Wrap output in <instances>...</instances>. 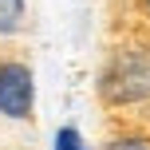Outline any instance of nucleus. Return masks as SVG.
<instances>
[{
  "instance_id": "f03ea898",
  "label": "nucleus",
  "mask_w": 150,
  "mask_h": 150,
  "mask_svg": "<svg viewBox=\"0 0 150 150\" xmlns=\"http://www.w3.org/2000/svg\"><path fill=\"white\" fill-rule=\"evenodd\" d=\"M36 111V71L24 59H0V119L28 122Z\"/></svg>"
},
{
  "instance_id": "7ed1b4c3",
  "label": "nucleus",
  "mask_w": 150,
  "mask_h": 150,
  "mask_svg": "<svg viewBox=\"0 0 150 150\" xmlns=\"http://www.w3.org/2000/svg\"><path fill=\"white\" fill-rule=\"evenodd\" d=\"M28 24V0H0V36H20Z\"/></svg>"
},
{
  "instance_id": "423d86ee",
  "label": "nucleus",
  "mask_w": 150,
  "mask_h": 150,
  "mask_svg": "<svg viewBox=\"0 0 150 150\" xmlns=\"http://www.w3.org/2000/svg\"><path fill=\"white\" fill-rule=\"evenodd\" d=\"M142 8H146V16H150V0H142Z\"/></svg>"
},
{
  "instance_id": "20e7f679",
  "label": "nucleus",
  "mask_w": 150,
  "mask_h": 150,
  "mask_svg": "<svg viewBox=\"0 0 150 150\" xmlns=\"http://www.w3.org/2000/svg\"><path fill=\"white\" fill-rule=\"evenodd\" d=\"M103 150H150V134H142V130H122V134L107 138Z\"/></svg>"
},
{
  "instance_id": "39448f33",
  "label": "nucleus",
  "mask_w": 150,
  "mask_h": 150,
  "mask_svg": "<svg viewBox=\"0 0 150 150\" xmlns=\"http://www.w3.org/2000/svg\"><path fill=\"white\" fill-rule=\"evenodd\" d=\"M52 150H91V146H87V138H83L79 127H59L52 134Z\"/></svg>"
},
{
  "instance_id": "f257e3e1",
  "label": "nucleus",
  "mask_w": 150,
  "mask_h": 150,
  "mask_svg": "<svg viewBox=\"0 0 150 150\" xmlns=\"http://www.w3.org/2000/svg\"><path fill=\"white\" fill-rule=\"evenodd\" d=\"M99 99L111 111L150 103V52L146 47H119L99 71Z\"/></svg>"
}]
</instances>
